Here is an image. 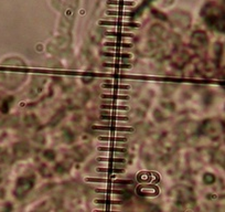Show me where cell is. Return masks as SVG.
Instances as JSON below:
<instances>
[{
  "mask_svg": "<svg viewBox=\"0 0 225 212\" xmlns=\"http://www.w3.org/2000/svg\"><path fill=\"white\" fill-rule=\"evenodd\" d=\"M99 151H113V153H125V148H116V147H98Z\"/></svg>",
  "mask_w": 225,
  "mask_h": 212,
  "instance_id": "5b68a950",
  "label": "cell"
},
{
  "mask_svg": "<svg viewBox=\"0 0 225 212\" xmlns=\"http://www.w3.org/2000/svg\"><path fill=\"white\" fill-rule=\"evenodd\" d=\"M206 20H208L209 25L215 28L216 30L225 32V12L220 11L218 13L210 15V17L206 18Z\"/></svg>",
  "mask_w": 225,
  "mask_h": 212,
  "instance_id": "6da1fadb",
  "label": "cell"
},
{
  "mask_svg": "<svg viewBox=\"0 0 225 212\" xmlns=\"http://www.w3.org/2000/svg\"><path fill=\"white\" fill-rule=\"evenodd\" d=\"M103 88H115V90H129V86L128 85H111V84H103L102 85Z\"/></svg>",
  "mask_w": 225,
  "mask_h": 212,
  "instance_id": "8fae6325",
  "label": "cell"
},
{
  "mask_svg": "<svg viewBox=\"0 0 225 212\" xmlns=\"http://www.w3.org/2000/svg\"><path fill=\"white\" fill-rule=\"evenodd\" d=\"M98 161H105V163H125V159L123 158H105V157H98Z\"/></svg>",
  "mask_w": 225,
  "mask_h": 212,
  "instance_id": "ba28073f",
  "label": "cell"
},
{
  "mask_svg": "<svg viewBox=\"0 0 225 212\" xmlns=\"http://www.w3.org/2000/svg\"><path fill=\"white\" fill-rule=\"evenodd\" d=\"M97 171H99V172H120L123 173L124 172V169L121 168H114V169H110V168H98L97 169Z\"/></svg>",
  "mask_w": 225,
  "mask_h": 212,
  "instance_id": "4fadbf2b",
  "label": "cell"
},
{
  "mask_svg": "<svg viewBox=\"0 0 225 212\" xmlns=\"http://www.w3.org/2000/svg\"><path fill=\"white\" fill-rule=\"evenodd\" d=\"M106 35H113V37L119 38H133L134 34L131 33H118V32H106Z\"/></svg>",
  "mask_w": 225,
  "mask_h": 212,
  "instance_id": "7c38bea8",
  "label": "cell"
},
{
  "mask_svg": "<svg viewBox=\"0 0 225 212\" xmlns=\"http://www.w3.org/2000/svg\"><path fill=\"white\" fill-rule=\"evenodd\" d=\"M108 5H117V6H134V1H126V0H108L107 1Z\"/></svg>",
  "mask_w": 225,
  "mask_h": 212,
  "instance_id": "277c9868",
  "label": "cell"
},
{
  "mask_svg": "<svg viewBox=\"0 0 225 212\" xmlns=\"http://www.w3.org/2000/svg\"><path fill=\"white\" fill-rule=\"evenodd\" d=\"M99 140H104V141H114V143H125V141H127L126 138H119V137H99Z\"/></svg>",
  "mask_w": 225,
  "mask_h": 212,
  "instance_id": "52a82bcc",
  "label": "cell"
},
{
  "mask_svg": "<svg viewBox=\"0 0 225 212\" xmlns=\"http://www.w3.org/2000/svg\"><path fill=\"white\" fill-rule=\"evenodd\" d=\"M93 128L94 129H101V130H116V132H127V133L134 132V128H131V127H108V126L99 127V126H94Z\"/></svg>",
  "mask_w": 225,
  "mask_h": 212,
  "instance_id": "3957f363",
  "label": "cell"
},
{
  "mask_svg": "<svg viewBox=\"0 0 225 212\" xmlns=\"http://www.w3.org/2000/svg\"><path fill=\"white\" fill-rule=\"evenodd\" d=\"M102 120H127V117L124 116H102Z\"/></svg>",
  "mask_w": 225,
  "mask_h": 212,
  "instance_id": "ac0fdd59",
  "label": "cell"
},
{
  "mask_svg": "<svg viewBox=\"0 0 225 212\" xmlns=\"http://www.w3.org/2000/svg\"><path fill=\"white\" fill-rule=\"evenodd\" d=\"M102 98H111V100H128L127 95H116V94H103Z\"/></svg>",
  "mask_w": 225,
  "mask_h": 212,
  "instance_id": "8992f818",
  "label": "cell"
},
{
  "mask_svg": "<svg viewBox=\"0 0 225 212\" xmlns=\"http://www.w3.org/2000/svg\"><path fill=\"white\" fill-rule=\"evenodd\" d=\"M94 212H118V211H102V210H95Z\"/></svg>",
  "mask_w": 225,
  "mask_h": 212,
  "instance_id": "44dd1931",
  "label": "cell"
},
{
  "mask_svg": "<svg viewBox=\"0 0 225 212\" xmlns=\"http://www.w3.org/2000/svg\"><path fill=\"white\" fill-rule=\"evenodd\" d=\"M86 181H91V182H111L113 183V180H109V179H96V178H87L85 179Z\"/></svg>",
  "mask_w": 225,
  "mask_h": 212,
  "instance_id": "d6986e66",
  "label": "cell"
},
{
  "mask_svg": "<svg viewBox=\"0 0 225 212\" xmlns=\"http://www.w3.org/2000/svg\"><path fill=\"white\" fill-rule=\"evenodd\" d=\"M105 55L106 56H116V58H131V55L129 53H108V52H105Z\"/></svg>",
  "mask_w": 225,
  "mask_h": 212,
  "instance_id": "e0dca14e",
  "label": "cell"
},
{
  "mask_svg": "<svg viewBox=\"0 0 225 212\" xmlns=\"http://www.w3.org/2000/svg\"><path fill=\"white\" fill-rule=\"evenodd\" d=\"M96 203H99V205H121V201L119 200H99L97 199L95 201Z\"/></svg>",
  "mask_w": 225,
  "mask_h": 212,
  "instance_id": "30bf717a",
  "label": "cell"
},
{
  "mask_svg": "<svg viewBox=\"0 0 225 212\" xmlns=\"http://www.w3.org/2000/svg\"><path fill=\"white\" fill-rule=\"evenodd\" d=\"M105 66H111V68H130V65H128V64H105Z\"/></svg>",
  "mask_w": 225,
  "mask_h": 212,
  "instance_id": "ffe728a7",
  "label": "cell"
},
{
  "mask_svg": "<svg viewBox=\"0 0 225 212\" xmlns=\"http://www.w3.org/2000/svg\"><path fill=\"white\" fill-rule=\"evenodd\" d=\"M107 15L110 16H126V17H131V12H124V11H107Z\"/></svg>",
  "mask_w": 225,
  "mask_h": 212,
  "instance_id": "2e32d148",
  "label": "cell"
},
{
  "mask_svg": "<svg viewBox=\"0 0 225 212\" xmlns=\"http://www.w3.org/2000/svg\"><path fill=\"white\" fill-rule=\"evenodd\" d=\"M105 45L107 46H120V48H131L133 44L130 43H120V42H105Z\"/></svg>",
  "mask_w": 225,
  "mask_h": 212,
  "instance_id": "9c48e42d",
  "label": "cell"
},
{
  "mask_svg": "<svg viewBox=\"0 0 225 212\" xmlns=\"http://www.w3.org/2000/svg\"><path fill=\"white\" fill-rule=\"evenodd\" d=\"M97 192H102V193H109V195H123V191L121 190H111V189H96Z\"/></svg>",
  "mask_w": 225,
  "mask_h": 212,
  "instance_id": "5bb4252c",
  "label": "cell"
},
{
  "mask_svg": "<svg viewBox=\"0 0 225 212\" xmlns=\"http://www.w3.org/2000/svg\"><path fill=\"white\" fill-rule=\"evenodd\" d=\"M102 108L103 110H124V111H127L128 107L127 106H110V105H102Z\"/></svg>",
  "mask_w": 225,
  "mask_h": 212,
  "instance_id": "9a60e30c",
  "label": "cell"
},
{
  "mask_svg": "<svg viewBox=\"0 0 225 212\" xmlns=\"http://www.w3.org/2000/svg\"><path fill=\"white\" fill-rule=\"evenodd\" d=\"M98 25L101 26H117V27H131L138 28V23L135 22H120V21H99Z\"/></svg>",
  "mask_w": 225,
  "mask_h": 212,
  "instance_id": "7a4b0ae2",
  "label": "cell"
}]
</instances>
